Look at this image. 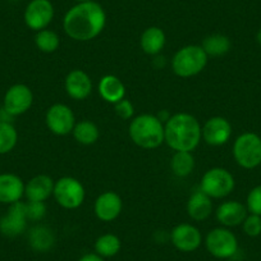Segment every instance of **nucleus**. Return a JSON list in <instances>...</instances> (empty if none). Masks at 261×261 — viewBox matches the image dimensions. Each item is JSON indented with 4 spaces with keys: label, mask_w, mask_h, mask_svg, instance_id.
<instances>
[{
    "label": "nucleus",
    "mask_w": 261,
    "mask_h": 261,
    "mask_svg": "<svg viewBox=\"0 0 261 261\" xmlns=\"http://www.w3.org/2000/svg\"><path fill=\"white\" fill-rule=\"evenodd\" d=\"M165 144L174 151H191L202 140V125L190 113H177L164 124Z\"/></svg>",
    "instance_id": "2"
},
{
    "label": "nucleus",
    "mask_w": 261,
    "mask_h": 261,
    "mask_svg": "<svg viewBox=\"0 0 261 261\" xmlns=\"http://www.w3.org/2000/svg\"><path fill=\"white\" fill-rule=\"evenodd\" d=\"M34 94L27 85L16 84L7 90L3 99V109L11 117H18L31 109Z\"/></svg>",
    "instance_id": "11"
},
{
    "label": "nucleus",
    "mask_w": 261,
    "mask_h": 261,
    "mask_svg": "<svg viewBox=\"0 0 261 261\" xmlns=\"http://www.w3.org/2000/svg\"><path fill=\"white\" fill-rule=\"evenodd\" d=\"M79 261H105V258L97 255L96 252H90L81 256V257L79 258Z\"/></svg>",
    "instance_id": "34"
},
{
    "label": "nucleus",
    "mask_w": 261,
    "mask_h": 261,
    "mask_svg": "<svg viewBox=\"0 0 261 261\" xmlns=\"http://www.w3.org/2000/svg\"><path fill=\"white\" fill-rule=\"evenodd\" d=\"M45 123L51 134L57 136H67L72 134L76 125V115L68 105L58 102L53 104L45 114Z\"/></svg>",
    "instance_id": "9"
},
{
    "label": "nucleus",
    "mask_w": 261,
    "mask_h": 261,
    "mask_svg": "<svg viewBox=\"0 0 261 261\" xmlns=\"http://www.w3.org/2000/svg\"><path fill=\"white\" fill-rule=\"evenodd\" d=\"M195 156L191 151H174L170 159V169L173 174L186 178L195 169Z\"/></svg>",
    "instance_id": "26"
},
{
    "label": "nucleus",
    "mask_w": 261,
    "mask_h": 261,
    "mask_svg": "<svg viewBox=\"0 0 261 261\" xmlns=\"http://www.w3.org/2000/svg\"><path fill=\"white\" fill-rule=\"evenodd\" d=\"M201 46L209 58H219L229 51L230 47H232V42H230L229 37L225 36V35L213 34L205 37Z\"/></svg>",
    "instance_id": "25"
},
{
    "label": "nucleus",
    "mask_w": 261,
    "mask_h": 261,
    "mask_svg": "<svg viewBox=\"0 0 261 261\" xmlns=\"http://www.w3.org/2000/svg\"><path fill=\"white\" fill-rule=\"evenodd\" d=\"M18 142V132L12 122H0V155L8 154Z\"/></svg>",
    "instance_id": "29"
},
{
    "label": "nucleus",
    "mask_w": 261,
    "mask_h": 261,
    "mask_svg": "<svg viewBox=\"0 0 261 261\" xmlns=\"http://www.w3.org/2000/svg\"><path fill=\"white\" fill-rule=\"evenodd\" d=\"M24 185L21 177L13 173L0 174V204L12 205L24 196Z\"/></svg>",
    "instance_id": "18"
},
{
    "label": "nucleus",
    "mask_w": 261,
    "mask_h": 261,
    "mask_svg": "<svg viewBox=\"0 0 261 261\" xmlns=\"http://www.w3.org/2000/svg\"><path fill=\"white\" fill-rule=\"evenodd\" d=\"M27 223L26 202H14L9 205L7 214L0 218V233L8 238H16L26 232Z\"/></svg>",
    "instance_id": "12"
},
{
    "label": "nucleus",
    "mask_w": 261,
    "mask_h": 261,
    "mask_svg": "<svg viewBox=\"0 0 261 261\" xmlns=\"http://www.w3.org/2000/svg\"><path fill=\"white\" fill-rule=\"evenodd\" d=\"M242 229L248 237H258L261 234V217L248 213L242 223Z\"/></svg>",
    "instance_id": "30"
},
{
    "label": "nucleus",
    "mask_w": 261,
    "mask_h": 261,
    "mask_svg": "<svg viewBox=\"0 0 261 261\" xmlns=\"http://www.w3.org/2000/svg\"><path fill=\"white\" fill-rule=\"evenodd\" d=\"M35 45L40 51L45 53V54H51L59 49L60 39L55 31H51L49 29L41 30V31L36 32L35 35Z\"/></svg>",
    "instance_id": "28"
},
{
    "label": "nucleus",
    "mask_w": 261,
    "mask_h": 261,
    "mask_svg": "<svg viewBox=\"0 0 261 261\" xmlns=\"http://www.w3.org/2000/svg\"><path fill=\"white\" fill-rule=\"evenodd\" d=\"M172 245L180 252H193L200 248L202 234L197 227L190 223H180L175 225L170 233Z\"/></svg>",
    "instance_id": "13"
},
{
    "label": "nucleus",
    "mask_w": 261,
    "mask_h": 261,
    "mask_svg": "<svg viewBox=\"0 0 261 261\" xmlns=\"http://www.w3.org/2000/svg\"><path fill=\"white\" fill-rule=\"evenodd\" d=\"M213 213V199L201 190H197L190 196L187 201V214L196 222L207 219Z\"/></svg>",
    "instance_id": "20"
},
{
    "label": "nucleus",
    "mask_w": 261,
    "mask_h": 261,
    "mask_svg": "<svg viewBox=\"0 0 261 261\" xmlns=\"http://www.w3.org/2000/svg\"><path fill=\"white\" fill-rule=\"evenodd\" d=\"M94 248L95 252L101 256V257H114L122 248V242H120V238L117 234L105 233V234L97 237V240L95 241Z\"/></svg>",
    "instance_id": "27"
},
{
    "label": "nucleus",
    "mask_w": 261,
    "mask_h": 261,
    "mask_svg": "<svg viewBox=\"0 0 261 261\" xmlns=\"http://www.w3.org/2000/svg\"><path fill=\"white\" fill-rule=\"evenodd\" d=\"M256 40H257L258 45H260V46H261V27H260V29H258L257 34H256Z\"/></svg>",
    "instance_id": "35"
},
{
    "label": "nucleus",
    "mask_w": 261,
    "mask_h": 261,
    "mask_svg": "<svg viewBox=\"0 0 261 261\" xmlns=\"http://www.w3.org/2000/svg\"><path fill=\"white\" fill-rule=\"evenodd\" d=\"M234 187L236 180L232 173L220 167L206 170L200 182V190L213 200L224 199L233 192Z\"/></svg>",
    "instance_id": "6"
},
{
    "label": "nucleus",
    "mask_w": 261,
    "mask_h": 261,
    "mask_svg": "<svg viewBox=\"0 0 261 261\" xmlns=\"http://www.w3.org/2000/svg\"><path fill=\"white\" fill-rule=\"evenodd\" d=\"M232 154L243 169H255L261 165V137L253 132L240 135L233 142Z\"/></svg>",
    "instance_id": "5"
},
{
    "label": "nucleus",
    "mask_w": 261,
    "mask_h": 261,
    "mask_svg": "<svg viewBox=\"0 0 261 261\" xmlns=\"http://www.w3.org/2000/svg\"><path fill=\"white\" fill-rule=\"evenodd\" d=\"M246 207L248 213L261 217V185L255 186L248 192L247 199H246Z\"/></svg>",
    "instance_id": "31"
},
{
    "label": "nucleus",
    "mask_w": 261,
    "mask_h": 261,
    "mask_svg": "<svg viewBox=\"0 0 261 261\" xmlns=\"http://www.w3.org/2000/svg\"><path fill=\"white\" fill-rule=\"evenodd\" d=\"M165 42H167L165 32L160 27L156 26L147 27L142 32L141 37H140V46H141V50L145 54L150 55V57L159 55L163 51V49H164Z\"/></svg>",
    "instance_id": "22"
},
{
    "label": "nucleus",
    "mask_w": 261,
    "mask_h": 261,
    "mask_svg": "<svg viewBox=\"0 0 261 261\" xmlns=\"http://www.w3.org/2000/svg\"><path fill=\"white\" fill-rule=\"evenodd\" d=\"M248 210L246 205L242 202L236 201V200H229L218 206L217 212H215V217H217L218 222L222 224V227L225 228H233L242 225L243 220L247 217Z\"/></svg>",
    "instance_id": "17"
},
{
    "label": "nucleus",
    "mask_w": 261,
    "mask_h": 261,
    "mask_svg": "<svg viewBox=\"0 0 261 261\" xmlns=\"http://www.w3.org/2000/svg\"><path fill=\"white\" fill-rule=\"evenodd\" d=\"M128 135L134 144L141 149H158L165 142L164 123L154 114L137 115L130 120Z\"/></svg>",
    "instance_id": "3"
},
{
    "label": "nucleus",
    "mask_w": 261,
    "mask_h": 261,
    "mask_svg": "<svg viewBox=\"0 0 261 261\" xmlns=\"http://www.w3.org/2000/svg\"><path fill=\"white\" fill-rule=\"evenodd\" d=\"M205 247L215 258L227 260L238 252V240L229 228L217 227L205 237Z\"/></svg>",
    "instance_id": "8"
},
{
    "label": "nucleus",
    "mask_w": 261,
    "mask_h": 261,
    "mask_svg": "<svg viewBox=\"0 0 261 261\" xmlns=\"http://www.w3.org/2000/svg\"><path fill=\"white\" fill-rule=\"evenodd\" d=\"M77 3H85V2H90V0H76Z\"/></svg>",
    "instance_id": "36"
},
{
    "label": "nucleus",
    "mask_w": 261,
    "mask_h": 261,
    "mask_svg": "<svg viewBox=\"0 0 261 261\" xmlns=\"http://www.w3.org/2000/svg\"><path fill=\"white\" fill-rule=\"evenodd\" d=\"M55 180L47 174H37L24 185L27 201L45 202L54 192Z\"/></svg>",
    "instance_id": "19"
},
{
    "label": "nucleus",
    "mask_w": 261,
    "mask_h": 261,
    "mask_svg": "<svg viewBox=\"0 0 261 261\" xmlns=\"http://www.w3.org/2000/svg\"><path fill=\"white\" fill-rule=\"evenodd\" d=\"M209 57L201 45H186L177 50L172 59V69L180 79H191L201 73Z\"/></svg>",
    "instance_id": "4"
},
{
    "label": "nucleus",
    "mask_w": 261,
    "mask_h": 261,
    "mask_svg": "<svg viewBox=\"0 0 261 261\" xmlns=\"http://www.w3.org/2000/svg\"><path fill=\"white\" fill-rule=\"evenodd\" d=\"M54 6L50 0H31L23 13L26 26L35 32L49 27L54 19Z\"/></svg>",
    "instance_id": "10"
},
{
    "label": "nucleus",
    "mask_w": 261,
    "mask_h": 261,
    "mask_svg": "<svg viewBox=\"0 0 261 261\" xmlns=\"http://www.w3.org/2000/svg\"><path fill=\"white\" fill-rule=\"evenodd\" d=\"M72 135L79 144L90 146V145L97 142L100 137V129L96 123L89 119H84L76 123L73 130H72Z\"/></svg>",
    "instance_id": "24"
},
{
    "label": "nucleus",
    "mask_w": 261,
    "mask_h": 261,
    "mask_svg": "<svg viewBox=\"0 0 261 261\" xmlns=\"http://www.w3.org/2000/svg\"><path fill=\"white\" fill-rule=\"evenodd\" d=\"M26 213L29 222H40L46 215V205L45 202H26Z\"/></svg>",
    "instance_id": "32"
},
{
    "label": "nucleus",
    "mask_w": 261,
    "mask_h": 261,
    "mask_svg": "<svg viewBox=\"0 0 261 261\" xmlns=\"http://www.w3.org/2000/svg\"><path fill=\"white\" fill-rule=\"evenodd\" d=\"M233 128L224 117H212L202 125V140L210 146H223L232 137Z\"/></svg>",
    "instance_id": "14"
},
{
    "label": "nucleus",
    "mask_w": 261,
    "mask_h": 261,
    "mask_svg": "<svg viewBox=\"0 0 261 261\" xmlns=\"http://www.w3.org/2000/svg\"><path fill=\"white\" fill-rule=\"evenodd\" d=\"M64 89L67 95L73 100L87 99L92 92L91 77L82 69H73L64 80Z\"/></svg>",
    "instance_id": "16"
},
{
    "label": "nucleus",
    "mask_w": 261,
    "mask_h": 261,
    "mask_svg": "<svg viewBox=\"0 0 261 261\" xmlns=\"http://www.w3.org/2000/svg\"><path fill=\"white\" fill-rule=\"evenodd\" d=\"M29 245L36 252H47L55 245V233L47 225H35L29 232Z\"/></svg>",
    "instance_id": "23"
},
{
    "label": "nucleus",
    "mask_w": 261,
    "mask_h": 261,
    "mask_svg": "<svg viewBox=\"0 0 261 261\" xmlns=\"http://www.w3.org/2000/svg\"><path fill=\"white\" fill-rule=\"evenodd\" d=\"M99 95L104 101L109 104H117L118 101L125 97V86L119 77L114 74H105L101 77L99 85H97Z\"/></svg>",
    "instance_id": "21"
},
{
    "label": "nucleus",
    "mask_w": 261,
    "mask_h": 261,
    "mask_svg": "<svg viewBox=\"0 0 261 261\" xmlns=\"http://www.w3.org/2000/svg\"><path fill=\"white\" fill-rule=\"evenodd\" d=\"M114 110H115V114L124 120L132 119V118H134V114H135L134 104H132L129 100L125 99V97L123 100H120V101H118L117 104H114Z\"/></svg>",
    "instance_id": "33"
},
{
    "label": "nucleus",
    "mask_w": 261,
    "mask_h": 261,
    "mask_svg": "<svg viewBox=\"0 0 261 261\" xmlns=\"http://www.w3.org/2000/svg\"><path fill=\"white\" fill-rule=\"evenodd\" d=\"M53 196L58 205L63 209L74 210L84 204L86 191L84 185L77 178L67 175L55 180Z\"/></svg>",
    "instance_id": "7"
},
{
    "label": "nucleus",
    "mask_w": 261,
    "mask_h": 261,
    "mask_svg": "<svg viewBox=\"0 0 261 261\" xmlns=\"http://www.w3.org/2000/svg\"><path fill=\"white\" fill-rule=\"evenodd\" d=\"M107 26V13L99 3H77L63 18V30L69 39L86 42L96 39Z\"/></svg>",
    "instance_id": "1"
},
{
    "label": "nucleus",
    "mask_w": 261,
    "mask_h": 261,
    "mask_svg": "<svg viewBox=\"0 0 261 261\" xmlns=\"http://www.w3.org/2000/svg\"><path fill=\"white\" fill-rule=\"evenodd\" d=\"M123 210L122 197L114 191H105L97 196L94 204V213L101 222L109 223L117 219Z\"/></svg>",
    "instance_id": "15"
}]
</instances>
